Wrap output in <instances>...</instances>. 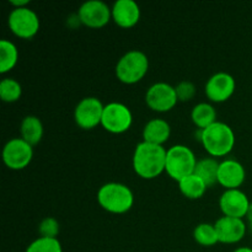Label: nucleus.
<instances>
[{
  "label": "nucleus",
  "mask_w": 252,
  "mask_h": 252,
  "mask_svg": "<svg viewBox=\"0 0 252 252\" xmlns=\"http://www.w3.org/2000/svg\"><path fill=\"white\" fill-rule=\"evenodd\" d=\"M166 152L164 145L140 142L133 153V169L135 174L142 179L152 180L165 171L166 165Z\"/></svg>",
  "instance_id": "nucleus-1"
},
{
  "label": "nucleus",
  "mask_w": 252,
  "mask_h": 252,
  "mask_svg": "<svg viewBox=\"0 0 252 252\" xmlns=\"http://www.w3.org/2000/svg\"><path fill=\"white\" fill-rule=\"evenodd\" d=\"M196 139L213 158L225 157L235 145V133L225 122L217 121L204 129H197Z\"/></svg>",
  "instance_id": "nucleus-2"
},
{
  "label": "nucleus",
  "mask_w": 252,
  "mask_h": 252,
  "mask_svg": "<svg viewBox=\"0 0 252 252\" xmlns=\"http://www.w3.org/2000/svg\"><path fill=\"white\" fill-rule=\"evenodd\" d=\"M97 202L110 213L123 214L134 204V194L127 185L121 182H107L98 189Z\"/></svg>",
  "instance_id": "nucleus-3"
},
{
  "label": "nucleus",
  "mask_w": 252,
  "mask_h": 252,
  "mask_svg": "<svg viewBox=\"0 0 252 252\" xmlns=\"http://www.w3.org/2000/svg\"><path fill=\"white\" fill-rule=\"evenodd\" d=\"M197 161L198 160L191 148L184 144L172 145L166 152L165 172L179 182L184 177L194 174Z\"/></svg>",
  "instance_id": "nucleus-4"
},
{
  "label": "nucleus",
  "mask_w": 252,
  "mask_h": 252,
  "mask_svg": "<svg viewBox=\"0 0 252 252\" xmlns=\"http://www.w3.org/2000/svg\"><path fill=\"white\" fill-rule=\"evenodd\" d=\"M149 69V59L144 52L132 49L123 54L116 64V76L125 84H135L142 80Z\"/></svg>",
  "instance_id": "nucleus-5"
},
{
  "label": "nucleus",
  "mask_w": 252,
  "mask_h": 252,
  "mask_svg": "<svg viewBox=\"0 0 252 252\" xmlns=\"http://www.w3.org/2000/svg\"><path fill=\"white\" fill-rule=\"evenodd\" d=\"M133 123V113L127 105L113 102L105 105L101 126L110 133L120 134L127 132Z\"/></svg>",
  "instance_id": "nucleus-6"
},
{
  "label": "nucleus",
  "mask_w": 252,
  "mask_h": 252,
  "mask_svg": "<svg viewBox=\"0 0 252 252\" xmlns=\"http://www.w3.org/2000/svg\"><path fill=\"white\" fill-rule=\"evenodd\" d=\"M7 25L15 36L32 38L39 30V17L29 6L14 7L7 17Z\"/></svg>",
  "instance_id": "nucleus-7"
},
{
  "label": "nucleus",
  "mask_w": 252,
  "mask_h": 252,
  "mask_svg": "<svg viewBox=\"0 0 252 252\" xmlns=\"http://www.w3.org/2000/svg\"><path fill=\"white\" fill-rule=\"evenodd\" d=\"M33 147L22 138L7 140L2 148V161L9 169L22 170L32 161Z\"/></svg>",
  "instance_id": "nucleus-8"
},
{
  "label": "nucleus",
  "mask_w": 252,
  "mask_h": 252,
  "mask_svg": "<svg viewBox=\"0 0 252 252\" xmlns=\"http://www.w3.org/2000/svg\"><path fill=\"white\" fill-rule=\"evenodd\" d=\"M105 105L97 97L89 96L81 98L74 110L75 123L83 129H93L101 125Z\"/></svg>",
  "instance_id": "nucleus-9"
},
{
  "label": "nucleus",
  "mask_w": 252,
  "mask_h": 252,
  "mask_svg": "<svg viewBox=\"0 0 252 252\" xmlns=\"http://www.w3.org/2000/svg\"><path fill=\"white\" fill-rule=\"evenodd\" d=\"M177 98L175 86L165 83V81H159L154 83L149 86L145 94V102L157 112H167L172 110L176 106Z\"/></svg>",
  "instance_id": "nucleus-10"
},
{
  "label": "nucleus",
  "mask_w": 252,
  "mask_h": 252,
  "mask_svg": "<svg viewBox=\"0 0 252 252\" xmlns=\"http://www.w3.org/2000/svg\"><path fill=\"white\" fill-rule=\"evenodd\" d=\"M78 15L83 25L91 29H100L112 19V9L102 0H88L80 5Z\"/></svg>",
  "instance_id": "nucleus-11"
},
{
  "label": "nucleus",
  "mask_w": 252,
  "mask_h": 252,
  "mask_svg": "<svg viewBox=\"0 0 252 252\" xmlns=\"http://www.w3.org/2000/svg\"><path fill=\"white\" fill-rule=\"evenodd\" d=\"M235 88V79L231 74L218 71L207 80L206 95L212 102H224L233 96Z\"/></svg>",
  "instance_id": "nucleus-12"
},
{
  "label": "nucleus",
  "mask_w": 252,
  "mask_h": 252,
  "mask_svg": "<svg viewBox=\"0 0 252 252\" xmlns=\"http://www.w3.org/2000/svg\"><path fill=\"white\" fill-rule=\"evenodd\" d=\"M250 199L245 192L239 189H225L219 198V207L225 217L240 218L248 216L250 208Z\"/></svg>",
  "instance_id": "nucleus-13"
},
{
  "label": "nucleus",
  "mask_w": 252,
  "mask_h": 252,
  "mask_svg": "<svg viewBox=\"0 0 252 252\" xmlns=\"http://www.w3.org/2000/svg\"><path fill=\"white\" fill-rule=\"evenodd\" d=\"M246 179L244 165L235 159H225L219 162L218 184L225 189H239Z\"/></svg>",
  "instance_id": "nucleus-14"
},
{
  "label": "nucleus",
  "mask_w": 252,
  "mask_h": 252,
  "mask_svg": "<svg viewBox=\"0 0 252 252\" xmlns=\"http://www.w3.org/2000/svg\"><path fill=\"white\" fill-rule=\"evenodd\" d=\"M218 233L219 243L236 244L244 239L246 234V224L244 219L233 217H220L214 223Z\"/></svg>",
  "instance_id": "nucleus-15"
},
{
  "label": "nucleus",
  "mask_w": 252,
  "mask_h": 252,
  "mask_svg": "<svg viewBox=\"0 0 252 252\" xmlns=\"http://www.w3.org/2000/svg\"><path fill=\"white\" fill-rule=\"evenodd\" d=\"M112 19L123 29H129L140 19V6L135 0H116L112 5Z\"/></svg>",
  "instance_id": "nucleus-16"
},
{
  "label": "nucleus",
  "mask_w": 252,
  "mask_h": 252,
  "mask_svg": "<svg viewBox=\"0 0 252 252\" xmlns=\"http://www.w3.org/2000/svg\"><path fill=\"white\" fill-rule=\"evenodd\" d=\"M171 134V127L164 118H153L143 128V140L152 144L162 145Z\"/></svg>",
  "instance_id": "nucleus-17"
},
{
  "label": "nucleus",
  "mask_w": 252,
  "mask_h": 252,
  "mask_svg": "<svg viewBox=\"0 0 252 252\" xmlns=\"http://www.w3.org/2000/svg\"><path fill=\"white\" fill-rule=\"evenodd\" d=\"M43 132L44 129L42 121L37 116L29 115L21 121V125H20L21 138L26 140L29 144H31L32 147L41 142L42 137H43Z\"/></svg>",
  "instance_id": "nucleus-18"
},
{
  "label": "nucleus",
  "mask_w": 252,
  "mask_h": 252,
  "mask_svg": "<svg viewBox=\"0 0 252 252\" xmlns=\"http://www.w3.org/2000/svg\"><path fill=\"white\" fill-rule=\"evenodd\" d=\"M218 170L219 161L216 158H202L197 161L194 174L203 180L207 187H212L218 182Z\"/></svg>",
  "instance_id": "nucleus-19"
},
{
  "label": "nucleus",
  "mask_w": 252,
  "mask_h": 252,
  "mask_svg": "<svg viewBox=\"0 0 252 252\" xmlns=\"http://www.w3.org/2000/svg\"><path fill=\"white\" fill-rule=\"evenodd\" d=\"M192 122L198 129H204L217 122V110L209 102H199L191 111Z\"/></svg>",
  "instance_id": "nucleus-20"
},
{
  "label": "nucleus",
  "mask_w": 252,
  "mask_h": 252,
  "mask_svg": "<svg viewBox=\"0 0 252 252\" xmlns=\"http://www.w3.org/2000/svg\"><path fill=\"white\" fill-rule=\"evenodd\" d=\"M179 189L180 192L184 194L185 197L189 199H198L203 197V194L207 191V185L204 184L203 180L201 177L197 176L196 174L189 175V176L184 177L179 181Z\"/></svg>",
  "instance_id": "nucleus-21"
},
{
  "label": "nucleus",
  "mask_w": 252,
  "mask_h": 252,
  "mask_svg": "<svg viewBox=\"0 0 252 252\" xmlns=\"http://www.w3.org/2000/svg\"><path fill=\"white\" fill-rule=\"evenodd\" d=\"M19 61V51L14 42L2 38L0 41V73L5 74L11 70Z\"/></svg>",
  "instance_id": "nucleus-22"
},
{
  "label": "nucleus",
  "mask_w": 252,
  "mask_h": 252,
  "mask_svg": "<svg viewBox=\"0 0 252 252\" xmlns=\"http://www.w3.org/2000/svg\"><path fill=\"white\" fill-rule=\"evenodd\" d=\"M193 238L202 246H213L219 243L216 226L209 223L198 224L193 230Z\"/></svg>",
  "instance_id": "nucleus-23"
},
{
  "label": "nucleus",
  "mask_w": 252,
  "mask_h": 252,
  "mask_svg": "<svg viewBox=\"0 0 252 252\" xmlns=\"http://www.w3.org/2000/svg\"><path fill=\"white\" fill-rule=\"evenodd\" d=\"M22 95V86L14 78H5L0 81V97L4 102H15Z\"/></svg>",
  "instance_id": "nucleus-24"
},
{
  "label": "nucleus",
  "mask_w": 252,
  "mask_h": 252,
  "mask_svg": "<svg viewBox=\"0 0 252 252\" xmlns=\"http://www.w3.org/2000/svg\"><path fill=\"white\" fill-rule=\"evenodd\" d=\"M25 252H63V249L58 239L39 236L27 246Z\"/></svg>",
  "instance_id": "nucleus-25"
},
{
  "label": "nucleus",
  "mask_w": 252,
  "mask_h": 252,
  "mask_svg": "<svg viewBox=\"0 0 252 252\" xmlns=\"http://www.w3.org/2000/svg\"><path fill=\"white\" fill-rule=\"evenodd\" d=\"M59 230V221L57 220L53 217H47V218L42 219V221L38 225V233L42 238H52V239H58Z\"/></svg>",
  "instance_id": "nucleus-26"
},
{
  "label": "nucleus",
  "mask_w": 252,
  "mask_h": 252,
  "mask_svg": "<svg viewBox=\"0 0 252 252\" xmlns=\"http://www.w3.org/2000/svg\"><path fill=\"white\" fill-rule=\"evenodd\" d=\"M175 90H176V95L179 101H189L194 97L196 95V86L192 81L189 80H184L180 81L176 86H175Z\"/></svg>",
  "instance_id": "nucleus-27"
},
{
  "label": "nucleus",
  "mask_w": 252,
  "mask_h": 252,
  "mask_svg": "<svg viewBox=\"0 0 252 252\" xmlns=\"http://www.w3.org/2000/svg\"><path fill=\"white\" fill-rule=\"evenodd\" d=\"M10 4L14 7H26L30 4V0H10Z\"/></svg>",
  "instance_id": "nucleus-28"
},
{
  "label": "nucleus",
  "mask_w": 252,
  "mask_h": 252,
  "mask_svg": "<svg viewBox=\"0 0 252 252\" xmlns=\"http://www.w3.org/2000/svg\"><path fill=\"white\" fill-rule=\"evenodd\" d=\"M246 218H248V220H249V226H250V230L252 231V202L250 204V208H249V212H248V216H246Z\"/></svg>",
  "instance_id": "nucleus-29"
},
{
  "label": "nucleus",
  "mask_w": 252,
  "mask_h": 252,
  "mask_svg": "<svg viewBox=\"0 0 252 252\" xmlns=\"http://www.w3.org/2000/svg\"><path fill=\"white\" fill-rule=\"evenodd\" d=\"M233 252H252V249L248 248V246H241V248H238Z\"/></svg>",
  "instance_id": "nucleus-30"
}]
</instances>
